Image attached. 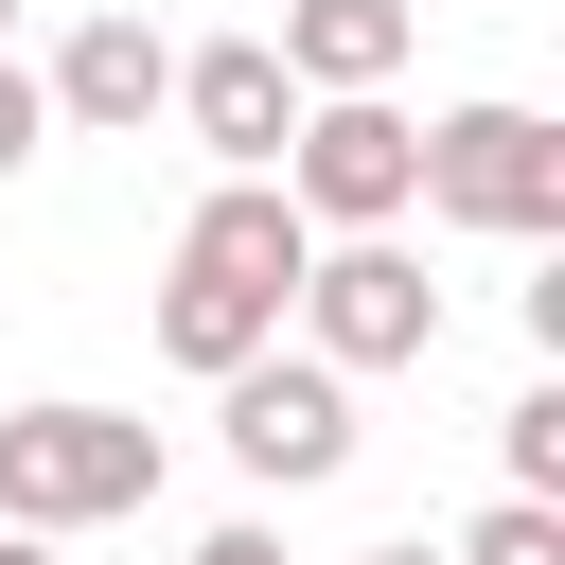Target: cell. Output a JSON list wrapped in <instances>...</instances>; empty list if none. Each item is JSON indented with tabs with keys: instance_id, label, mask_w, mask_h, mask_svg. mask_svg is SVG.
Returning a JSON list of instances; mask_svg holds the SVG:
<instances>
[{
	"instance_id": "obj_1",
	"label": "cell",
	"mask_w": 565,
	"mask_h": 565,
	"mask_svg": "<svg viewBox=\"0 0 565 565\" xmlns=\"http://www.w3.org/2000/svg\"><path fill=\"white\" fill-rule=\"evenodd\" d=\"M124 512H159V424H141V406H88V388L0 406V530L88 547V530H124Z\"/></svg>"
},
{
	"instance_id": "obj_2",
	"label": "cell",
	"mask_w": 565,
	"mask_h": 565,
	"mask_svg": "<svg viewBox=\"0 0 565 565\" xmlns=\"http://www.w3.org/2000/svg\"><path fill=\"white\" fill-rule=\"evenodd\" d=\"M406 212L494 230V247H547V230H565V124H547V106H441V124H424V194H406Z\"/></svg>"
},
{
	"instance_id": "obj_3",
	"label": "cell",
	"mask_w": 565,
	"mask_h": 565,
	"mask_svg": "<svg viewBox=\"0 0 565 565\" xmlns=\"http://www.w3.org/2000/svg\"><path fill=\"white\" fill-rule=\"evenodd\" d=\"M282 318H300V353H318V371H353V388L441 353V282H424V247H406V230H335V247L300 265V300H282Z\"/></svg>"
},
{
	"instance_id": "obj_4",
	"label": "cell",
	"mask_w": 565,
	"mask_h": 565,
	"mask_svg": "<svg viewBox=\"0 0 565 565\" xmlns=\"http://www.w3.org/2000/svg\"><path fill=\"white\" fill-rule=\"evenodd\" d=\"M212 441H230L247 494H318V477H353V371L265 335L247 371H212Z\"/></svg>"
},
{
	"instance_id": "obj_5",
	"label": "cell",
	"mask_w": 565,
	"mask_h": 565,
	"mask_svg": "<svg viewBox=\"0 0 565 565\" xmlns=\"http://www.w3.org/2000/svg\"><path fill=\"white\" fill-rule=\"evenodd\" d=\"M406 194H424V124L388 106V88H335V106H300V141H282V212L335 247V230H406Z\"/></svg>"
},
{
	"instance_id": "obj_6",
	"label": "cell",
	"mask_w": 565,
	"mask_h": 565,
	"mask_svg": "<svg viewBox=\"0 0 565 565\" xmlns=\"http://www.w3.org/2000/svg\"><path fill=\"white\" fill-rule=\"evenodd\" d=\"M177 124H194L212 177H282V141H300V71H282L265 35H212V53H177Z\"/></svg>"
},
{
	"instance_id": "obj_7",
	"label": "cell",
	"mask_w": 565,
	"mask_h": 565,
	"mask_svg": "<svg viewBox=\"0 0 565 565\" xmlns=\"http://www.w3.org/2000/svg\"><path fill=\"white\" fill-rule=\"evenodd\" d=\"M35 88H53V124H71V141H141V124L177 106V35H159V18H71Z\"/></svg>"
},
{
	"instance_id": "obj_8",
	"label": "cell",
	"mask_w": 565,
	"mask_h": 565,
	"mask_svg": "<svg viewBox=\"0 0 565 565\" xmlns=\"http://www.w3.org/2000/svg\"><path fill=\"white\" fill-rule=\"evenodd\" d=\"M177 265L282 318V300H300V265H318V230L282 212V177H212V194H194V230H177Z\"/></svg>"
},
{
	"instance_id": "obj_9",
	"label": "cell",
	"mask_w": 565,
	"mask_h": 565,
	"mask_svg": "<svg viewBox=\"0 0 565 565\" xmlns=\"http://www.w3.org/2000/svg\"><path fill=\"white\" fill-rule=\"evenodd\" d=\"M265 53L300 71V106H335V88H388V71L424 53V0H282Z\"/></svg>"
},
{
	"instance_id": "obj_10",
	"label": "cell",
	"mask_w": 565,
	"mask_h": 565,
	"mask_svg": "<svg viewBox=\"0 0 565 565\" xmlns=\"http://www.w3.org/2000/svg\"><path fill=\"white\" fill-rule=\"evenodd\" d=\"M265 335H282L265 300H230V282H194V265H159V353H177L194 388H212V371H247Z\"/></svg>"
},
{
	"instance_id": "obj_11",
	"label": "cell",
	"mask_w": 565,
	"mask_h": 565,
	"mask_svg": "<svg viewBox=\"0 0 565 565\" xmlns=\"http://www.w3.org/2000/svg\"><path fill=\"white\" fill-rule=\"evenodd\" d=\"M494 477L565 512V388H512V406H494Z\"/></svg>"
},
{
	"instance_id": "obj_12",
	"label": "cell",
	"mask_w": 565,
	"mask_h": 565,
	"mask_svg": "<svg viewBox=\"0 0 565 565\" xmlns=\"http://www.w3.org/2000/svg\"><path fill=\"white\" fill-rule=\"evenodd\" d=\"M441 565H565V512H547V494H494V512H477Z\"/></svg>"
},
{
	"instance_id": "obj_13",
	"label": "cell",
	"mask_w": 565,
	"mask_h": 565,
	"mask_svg": "<svg viewBox=\"0 0 565 565\" xmlns=\"http://www.w3.org/2000/svg\"><path fill=\"white\" fill-rule=\"evenodd\" d=\"M35 159H53V88L0 53V177H35Z\"/></svg>"
},
{
	"instance_id": "obj_14",
	"label": "cell",
	"mask_w": 565,
	"mask_h": 565,
	"mask_svg": "<svg viewBox=\"0 0 565 565\" xmlns=\"http://www.w3.org/2000/svg\"><path fill=\"white\" fill-rule=\"evenodd\" d=\"M177 565H282V530H265V512H230V530H194Z\"/></svg>"
},
{
	"instance_id": "obj_15",
	"label": "cell",
	"mask_w": 565,
	"mask_h": 565,
	"mask_svg": "<svg viewBox=\"0 0 565 565\" xmlns=\"http://www.w3.org/2000/svg\"><path fill=\"white\" fill-rule=\"evenodd\" d=\"M353 565H441V547H424V530H406V547H353Z\"/></svg>"
},
{
	"instance_id": "obj_16",
	"label": "cell",
	"mask_w": 565,
	"mask_h": 565,
	"mask_svg": "<svg viewBox=\"0 0 565 565\" xmlns=\"http://www.w3.org/2000/svg\"><path fill=\"white\" fill-rule=\"evenodd\" d=\"M0 565H71V547H35V530H0Z\"/></svg>"
},
{
	"instance_id": "obj_17",
	"label": "cell",
	"mask_w": 565,
	"mask_h": 565,
	"mask_svg": "<svg viewBox=\"0 0 565 565\" xmlns=\"http://www.w3.org/2000/svg\"><path fill=\"white\" fill-rule=\"evenodd\" d=\"M0 53H18V0H0Z\"/></svg>"
}]
</instances>
